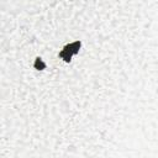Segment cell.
<instances>
[{
    "mask_svg": "<svg viewBox=\"0 0 158 158\" xmlns=\"http://www.w3.org/2000/svg\"><path fill=\"white\" fill-rule=\"evenodd\" d=\"M79 48H80V42H78V41L77 42H73L72 44H68V46L64 47V49L59 53V57L68 62V60H70L72 56L78 52Z\"/></svg>",
    "mask_w": 158,
    "mask_h": 158,
    "instance_id": "6da1fadb",
    "label": "cell"
},
{
    "mask_svg": "<svg viewBox=\"0 0 158 158\" xmlns=\"http://www.w3.org/2000/svg\"><path fill=\"white\" fill-rule=\"evenodd\" d=\"M35 67L37 68V69H43L44 68V63L40 59V58H37V60H36V64H35Z\"/></svg>",
    "mask_w": 158,
    "mask_h": 158,
    "instance_id": "7a4b0ae2",
    "label": "cell"
}]
</instances>
